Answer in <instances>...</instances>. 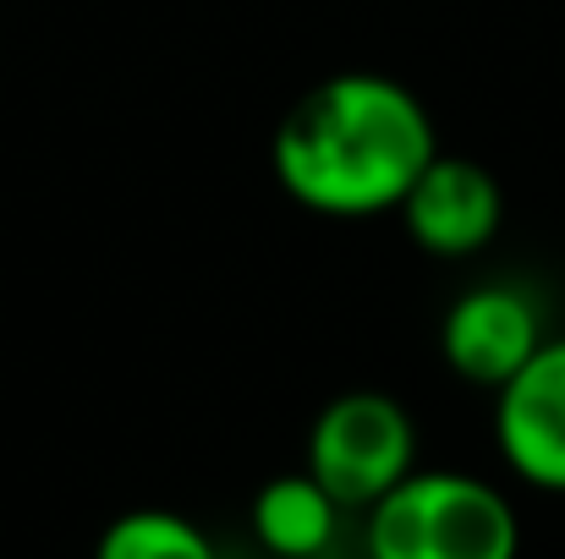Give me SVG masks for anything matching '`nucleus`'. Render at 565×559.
Here are the masks:
<instances>
[{"label":"nucleus","mask_w":565,"mask_h":559,"mask_svg":"<svg viewBox=\"0 0 565 559\" xmlns=\"http://www.w3.org/2000/svg\"><path fill=\"white\" fill-rule=\"evenodd\" d=\"M550 330H544V308L533 302V291L511 286V280H483L472 291H461L445 319H439V357L472 389H505L516 373L544 352Z\"/></svg>","instance_id":"20e7f679"},{"label":"nucleus","mask_w":565,"mask_h":559,"mask_svg":"<svg viewBox=\"0 0 565 559\" xmlns=\"http://www.w3.org/2000/svg\"><path fill=\"white\" fill-rule=\"evenodd\" d=\"M494 444L522 483L565 494V335H550L527 368L494 389Z\"/></svg>","instance_id":"423d86ee"},{"label":"nucleus","mask_w":565,"mask_h":559,"mask_svg":"<svg viewBox=\"0 0 565 559\" xmlns=\"http://www.w3.org/2000/svg\"><path fill=\"white\" fill-rule=\"evenodd\" d=\"M341 505L330 499V488L302 466L286 477H269L253 494V533L275 559H319L335 544L341 527Z\"/></svg>","instance_id":"0eeeda50"},{"label":"nucleus","mask_w":565,"mask_h":559,"mask_svg":"<svg viewBox=\"0 0 565 559\" xmlns=\"http://www.w3.org/2000/svg\"><path fill=\"white\" fill-rule=\"evenodd\" d=\"M439 154L423 99L384 72H335L313 83L269 138L280 192L324 219L395 214Z\"/></svg>","instance_id":"f257e3e1"},{"label":"nucleus","mask_w":565,"mask_h":559,"mask_svg":"<svg viewBox=\"0 0 565 559\" xmlns=\"http://www.w3.org/2000/svg\"><path fill=\"white\" fill-rule=\"evenodd\" d=\"M94 559H220V549L182 510L138 505L105 522V533L94 538Z\"/></svg>","instance_id":"6e6552de"},{"label":"nucleus","mask_w":565,"mask_h":559,"mask_svg":"<svg viewBox=\"0 0 565 559\" xmlns=\"http://www.w3.org/2000/svg\"><path fill=\"white\" fill-rule=\"evenodd\" d=\"M341 510H374L390 488L417 472V428L412 411L384 389H347L335 395L308 428L302 461Z\"/></svg>","instance_id":"7ed1b4c3"},{"label":"nucleus","mask_w":565,"mask_h":559,"mask_svg":"<svg viewBox=\"0 0 565 559\" xmlns=\"http://www.w3.org/2000/svg\"><path fill=\"white\" fill-rule=\"evenodd\" d=\"M369 559H516V505L472 472H412L363 516Z\"/></svg>","instance_id":"f03ea898"},{"label":"nucleus","mask_w":565,"mask_h":559,"mask_svg":"<svg viewBox=\"0 0 565 559\" xmlns=\"http://www.w3.org/2000/svg\"><path fill=\"white\" fill-rule=\"evenodd\" d=\"M401 225L428 258H472L500 236L505 219V192L489 165L467 154H434L428 171L401 197Z\"/></svg>","instance_id":"39448f33"}]
</instances>
